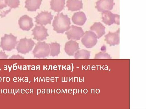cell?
<instances>
[{
	"label": "cell",
	"mask_w": 146,
	"mask_h": 109,
	"mask_svg": "<svg viewBox=\"0 0 146 109\" xmlns=\"http://www.w3.org/2000/svg\"><path fill=\"white\" fill-rule=\"evenodd\" d=\"M70 24V18L67 15H64L62 13L54 17L52 26L53 30L57 33H63L69 29Z\"/></svg>",
	"instance_id": "1"
},
{
	"label": "cell",
	"mask_w": 146,
	"mask_h": 109,
	"mask_svg": "<svg viewBox=\"0 0 146 109\" xmlns=\"http://www.w3.org/2000/svg\"><path fill=\"white\" fill-rule=\"evenodd\" d=\"M17 37L11 34H5L1 38L0 47L3 51H10L15 49L18 42L17 40Z\"/></svg>",
	"instance_id": "2"
},
{
	"label": "cell",
	"mask_w": 146,
	"mask_h": 109,
	"mask_svg": "<svg viewBox=\"0 0 146 109\" xmlns=\"http://www.w3.org/2000/svg\"><path fill=\"white\" fill-rule=\"evenodd\" d=\"M49 45L45 42H39L36 44L33 53L34 57L40 58L48 56L50 53Z\"/></svg>",
	"instance_id": "3"
},
{
	"label": "cell",
	"mask_w": 146,
	"mask_h": 109,
	"mask_svg": "<svg viewBox=\"0 0 146 109\" xmlns=\"http://www.w3.org/2000/svg\"><path fill=\"white\" fill-rule=\"evenodd\" d=\"M18 42L16 47L18 53L24 54L29 53L31 51L35 44L31 39L26 38L21 39Z\"/></svg>",
	"instance_id": "4"
},
{
	"label": "cell",
	"mask_w": 146,
	"mask_h": 109,
	"mask_svg": "<svg viewBox=\"0 0 146 109\" xmlns=\"http://www.w3.org/2000/svg\"><path fill=\"white\" fill-rule=\"evenodd\" d=\"M82 37L81 42L86 48H92L96 44L97 38L94 32L91 31H86Z\"/></svg>",
	"instance_id": "5"
},
{
	"label": "cell",
	"mask_w": 146,
	"mask_h": 109,
	"mask_svg": "<svg viewBox=\"0 0 146 109\" xmlns=\"http://www.w3.org/2000/svg\"><path fill=\"white\" fill-rule=\"evenodd\" d=\"M68 40H80L84 32L82 28L72 25L65 32Z\"/></svg>",
	"instance_id": "6"
},
{
	"label": "cell",
	"mask_w": 146,
	"mask_h": 109,
	"mask_svg": "<svg viewBox=\"0 0 146 109\" xmlns=\"http://www.w3.org/2000/svg\"><path fill=\"white\" fill-rule=\"evenodd\" d=\"M48 29L44 26L35 25V27L32 30L33 38L40 41L46 39V37L49 36L47 33Z\"/></svg>",
	"instance_id": "7"
},
{
	"label": "cell",
	"mask_w": 146,
	"mask_h": 109,
	"mask_svg": "<svg viewBox=\"0 0 146 109\" xmlns=\"http://www.w3.org/2000/svg\"><path fill=\"white\" fill-rule=\"evenodd\" d=\"M102 21L106 24L110 25L115 23L119 25V15L113 14L110 11L102 12Z\"/></svg>",
	"instance_id": "8"
},
{
	"label": "cell",
	"mask_w": 146,
	"mask_h": 109,
	"mask_svg": "<svg viewBox=\"0 0 146 109\" xmlns=\"http://www.w3.org/2000/svg\"><path fill=\"white\" fill-rule=\"evenodd\" d=\"M53 17L51 12L42 11L35 17V22L38 24L46 25L48 24H50L51 21L53 19Z\"/></svg>",
	"instance_id": "9"
},
{
	"label": "cell",
	"mask_w": 146,
	"mask_h": 109,
	"mask_svg": "<svg viewBox=\"0 0 146 109\" xmlns=\"http://www.w3.org/2000/svg\"><path fill=\"white\" fill-rule=\"evenodd\" d=\"M115 4L113 0H99L96 2V8L102 13L111 10Z\"/></svg>",
	"instance_id": "10"
},
{
	"label": "cell",
	"mask_w": 146,
	"mask_h": 109,
	"mask_svg": "<svg viewBox=\"0 0 146 109\" xmlns=\"http://www.w3.org/2000/svg\"><path fill=\"white\" fill-rule=\"evenodd\" d=\"M20 28L23 30L29 31L33 26L32 18L27 15L21 17L18 21Z\"/></svg>",
	"instance_id": "11"
},
{
	"label": "cell",
	"mask_w": 146,
	"mask_h": 109,
	"mask_svg": "<svg viewBox=\"0 0 146 109\" xmlns=\"http://www.w3.org/2000/svg\"><path fill=\"white\" fill-rule=\"evenodd\" d=\"M119 29L115 32H109L105 36V40L107 43L110 46H114L118 44L119 43Z\"/></svg>",
	"instance_id": "12"
},
{
	"label": "cell",
	"mask_w": 146,
	"mask_h": 109,
	"mask_svg": "<svg viewBox=\"0 0 146 109\" xmlns=\"http://www.w3.org/2000/svg\"><path fill=\"white\" fill-rule=\"evenodd\" d=\"M79 49V44L75 41L71 40L66 42L65 44V51L69 56L74 55Z\"/></svg>",
	"instance_id": "13"
},
{
	"label": "cell",
	"mask_w": 146,
	"mask_h": 109,
	"mask_svg": "<svg viewBox=\"0 0 146 109\" xmlns=\"http://www.w3.org/2000/svg\"><path fill=\"white\" fill-rule=\"evenodd\" d=\"M86 20L87 18L85 13L82 11L74 13L72 17V20L73 23L80 26L83 25Z\"/></svg>",
	"instance_id": "14"
},
{
	"label": "cell",
	"mask_w": 146,
	"mask_h": 109,
	"mask_svg": "<svg viewBox=\"0 0 146 109\" xmlns=\"http://www.w3.org/2000/svg\"><path fill=\"white\" fill-rule=\"evenodd\" d=\"M66 6L68 10L76 11L82 9L83 4L82 0H68L66 1Z\"/></svg>",
	"instance_id": "15"
},
{
	"label": "cell",
	"mask_w": 146,
	"mask_h": 109,
	"mask_svg": "<svg viewBox=\"0 0 146 109\" xmlns=\"http://www.w3.org/2000/svg\"><path fill=\"white\" fill-rule=\"evenodd\" d=\"M42 0H26L25 7L28 11H35L40 8Z\"/></svg>",
	"instance_id": "16"
},
{
	"label": "cell",
	"mask_w": 146,
	"mask_h": 109,
	"mask_svg": "<svg viewBox=\"0 0 146 109\" xmlns=\"http://www.w3.org/2000/svg\"><path fill=\"white\" fill-rule=\"evenodd\" d=\"M105 27L100 22H95L90 27V30L96 33L98 39L105 34Z\"/></svg>",
	"instance_id": "17"
},
{
	"label": "cell",
	"mask_w": 146,
	"mask_h": 109,
	"mask_svg": "<svg viewBox=\"0 0 146 109\" xmlns=\"http://www.w3.org/2000/svg\"><path fill=\"white\" fill-rule=\"evenodd\" d=\"M50 3L51 9L59 13L64 9L65 0H51Z\"/></svg>",
	"instance_id": "18"
},
{
	"label": "cell",
	"mask_w": 146,
	"mask_h": 109,
	"mask_svg": "<svg viewBox=\"0 0 146 109\" xmlns=\"http://www.w3.org/2000/svg\"><path fill=\"white\" fill-rule=\"evenodd\" d=\"M50 45V55L52 57L58 56L60 52V45L56 42H52Z\"/></svg>",
	"instance_id": "19"
},
{
	"label": "cell",
	"mask_w": 146,
	"mask_h": 109,
	"mask_svg": "<svg viewBox=\"0 0 146 109\" xmlns=\"http://www.w3.org/2000/svg\"><path fill=\"white\" fill-rule=\"evenodd\" d=\"M90 56V52L82 49L77 51L74 55V57L76 59H88Z\"/></svg>",
	"instance_id": "20"
},
{
	"label": "cell",
	"mask_w": 146,
	"mask_h": 109,
	"mask_svg": "<svg viewBox=\"0 0 146 109\" xmlns=\"http://www.w3.org/2000/svg\"><path fill=\"white\" fill-rule=\"evenodd\" d=\"M7 5L11 8L15 9L20 5L19 0H7Z\"/></svg>",
	"instance_id": "21"
},
{
	"label": "cell",
	"mask_w": 146,
	"mask_h": 109,
	"mask_svg": "<svg viewBox=\"0 0 146 109\" xmlns=\"http://www.w3.org/2000/svg\"><path fill=\"white\" fill-rule=\"evenodd\" d=\"M95 59H110L111 58L108 53L100 52L96 54Z\"/></svg>",
	"instance_id": "22"
},
{
	"label": "cell",
	"mask_w": 146,
	"mask_h": 109,
	"mask_svg": "<svg viewBox=\"0 0 146 109\" xmlns=\"http://www.w3.org/2000/svg\"><path fill=\"white\" fill-rule=\"evenodd\" d=\"M7 5V0H0V10L6 7Z\"/></svg>",
	"instance_id": "23"
},
{
	"label": "cell",
	"mask_w": 146,
	"mask_h": 109,
	"mask_svg": "<svg viewBox=\"0 0 146 109\" xmlns=\"http://www.w3.org/2000/svg\"><path fill=\"white\" fill-rule=\"evenodd\" d=\"M8 57V55H7L5 52L0 51V59H7Z\"/></svg>",
	"instance_id": "24"
},
{
	"label": "cell",
	"mask_w": 146,
	"mask_h": 109,
	"mask_svg": "<svg viewBox=\"0 0 146 109\" xmlns=\"http://www.w3.org/2000/svg\"><path fill=\"white\" fill-rule=\"evenodd\" d=\"M24 58L23 57L18 55H13L9 58L10 59H23Z\"/></svg>",
	"instance_id": "25"
}]
</instances>
